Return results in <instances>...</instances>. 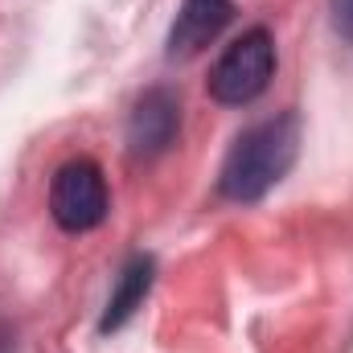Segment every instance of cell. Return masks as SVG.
Listing matches in <instances>:
<instances>
[{
	"label": "cell",
	"instance_id": "6da1fadb",
	"mask_svg": "<svg viewBox=\"0 0 353 353\" xmlns=\"http://www.w3.org/2000/svg\"><path fill=\"white\" fill-rule=\"evenodd\" d=\"M300 157V115L279 111L263 123H251L226 152L218 169V193L234 205H255L292 173Z\"/></svg>",
	"mask_w": 353,
	"mask_h": 353
},
{
	"label": "cell",
	"instance_id": "7a4b0ae2",
	"mask_svg": "<svg viewBox=\"0 0 353 353\" xmlns=\"http://www.w3.org/2000/svg\"><path fill=\"white\" fill-rule=\"evenodd\" d=\"M271 79H275V37L267 25H255L218 54L205 87L210 99L222 107H247L271 87Z\"/></svg>",
	"mask_w": 353,
	"mask_h": 353
},
{
	"label": "cell",
	"instance_id": "3957f363",
	"mask_svg": "<svg viewBox=\"0 0 353 353\" xmlns=\"http://www.w3.org/2000/svg\"><path fill=\"white\" fill-rule=\"evenodd\" d=\"M107 214H111V193L103 169L90 157L66 161L50 181V218L66 234H87L107 222Z\"/></svg>",
	"mask_w": 353,
	"mask_h": 353
},
{
	"label": "cell",
	"instance_id": "277c9868",
	"mask_svg": "<svg viewBox=\"0 0 353 353\" xmlns=\"http://www.w3.org/2000/svg\"><path fill=\"white\" fill-rule=\"evenodd\" d=\"M181 136V99L173 87H148L128 115V148L140 161L165 157Z\"/></svg>",
	"mask_w": 353,
	"mask_h": 353
},
{
	"label": "cell",
	"instance_id": "5b68a950",
	"mask_svg": "<svg viewBox=\"0 0 353 353\" xmlns=\"http://www.w3.org/2000/svg\"><path fill=\"white\" fill-rule=\"evenodd\" d=\"M234 12H239L234 0H181L173 25H169V37H165V58L189 62V58L205 54L226 33Z\"/></svg>",
	"mask_w": 353,
	"mask_h": 353
},
{
	"label": "cell",
	"instance_id": "8992f818",
	"mask_svg": "<svg viewBox=\"0 0 353 353\" xmlns=\"http://www.w3.org/2000/svg\"><path fill=\"white\" fill-rule=\"evenodd\" d=\"M152 283H157V259L144 255V251L132 255V259L123 263V271H119L111 296H107V308H103V316H99V333H103V337H107V333H119V329L144 308Z\"/></svg>",
	"mask_w": 353,
	"mask_h": 353
},
{
	"label": "cell",
	"instance_id": "52a82bcc",
	"mask_svg": "<svg viewBox=\"0 0 353 353\" xmlns=\"http://www.w3.org/2000/svg\"><path fill=\"white\" fill-rule=\"evenodd\" d=\"M329 21H333V33L353 46V0H329Z\"/></svg>",
	"mask_w": 353,
	"mask_h": 353
},
{
	"label": "cell",
	"instance_id": "ba28073f",
	"mask_svg": "<svg viewBox=\"0 0 353 353\" xmlns=\"http://www.w3.org/2000/svg\"><path fill=\"white\" fill-rule=\"evenodd\" d=\"M0 353H12V333L0 325Z\"/></svg>",
	"mask_w": 353,
	"mask_h": 353
}]
</instances>
